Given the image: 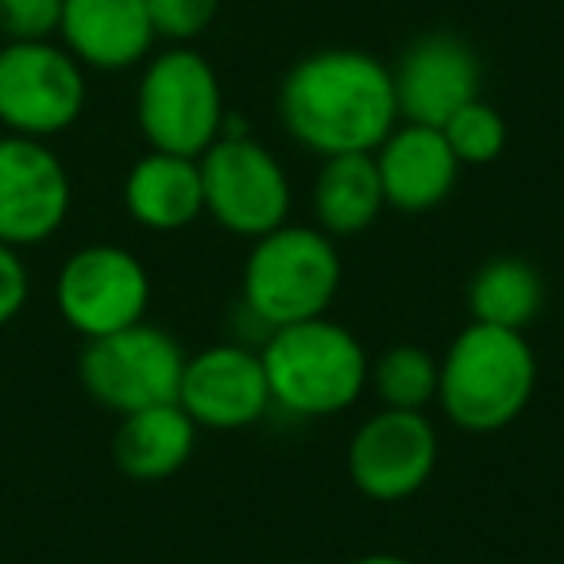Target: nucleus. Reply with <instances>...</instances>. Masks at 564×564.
I'll return each instance as SVG.
<instances>
[{
  "instance_id": "f257e3e1",
  "label": "nucleus",
  "mask_w": 564,
  "mask_h": 564,
  "mask_svg": "<svg viewBox=\"0 0 564 564\" xmlns=\"http://www.w3.org/2000/svg\"><path fill=\"white\" fill-rule=\"evenodd\" d=\"M279 120L322 159L376 151L402 120L391 66L360 47L314 51L282 78Z\"/></svg>"
},
{
  "instance_id": "f03ea898",
  "label": "nucleus",
  "mask_w": 564,
  "mask_h": 564,
  "mask_svg": "<svg viewBox=\"0 0 564 564\" xmlns=\"http://www.w3.org/2000/svg\"><path fill=\"white\" fill-rule=\"evenodd\" d=\"M538 356L525 333L468 322L441 356L437 406L464 433H499L530 406Z\"/></svg>"
},
{
  "instance_id": "7ed1b4c3",
  "label": "nucleus",
  "mask_w": 564,
  "mask_h": 564,
  "mask_svg": "<svg viewBox=\"0 0 564 564\" xmlns=\"http://www.w3.org/2000/svg\"><path fill=\"white\" fill-rule=\"evenodd\" d=\"M259 360L271 387V406L294 417L345 414L368 391V348L329 314L271 329Z\"/></svg>"
},
{
  "instance_id": "20e7f679",
  "label": "nucleus",
  "mask_w": 564,
  "mask_h": 564,
  "mask_svg": "<svg viewBox=\"0 0 564 564\" xmlns=\"http://www.w3.org/2000/svg\"><path fill=\"white\" fill-rule=\"evenodd\" d=\"M340 279L345 267L337 240L317 225L286 220L274 232L251 240L240 274L243 310L267 333L294 322H314L337 302Z\"/></svg>"
},
{
  "instance_id": "39448f33",
  "label": "nucleus",
  "mask_w": 564,
  "mask_h": 564,
  "mask_svg": "<svg viewBox=\"0 0 564 564\" xmlns=\"http://www.w3.org/2000/svg\"><path fill=\"white\" fill-rule=\"evenodd\" d=\"M225 89L189 43L151 51L135 82V124L151 151L202 159L225 132Z\"/></svg>"
},
{
  "instance_id": "423d86ee",
  "label": "nucleus",
  "mask_w": 564,
  "mask_h": 564,
  "mask_svg": "<svg viewBox=\"0 0 564 564\" xmlns=\"http://www.w3.org/2000/svg\"><path fill=\"white\" fill-rule=\"evenodd\" d=\"M202 166L205 217L240 240H259L291 220V178L271 148L251 140L243 128H228L197 159Z\"/></svg>"
},
{
  "instance_id": "0eeeda50",
  "label": "nucleus",
  "mask_w": 564,
  "mask_h": 564,
  "mask_svg": "<svg viewBox=\"0 0 564 564\" xmlns=\"http://www.w3.org/2000/svg\"><path fill=\"white\" fill-rule=\"evenodd\" d=\"M182 368H186V348L151 322H135L109 337L86 340L78 356V379L86 394L120 417L178 402Z\"/></svg>"
},
{
  "instance_id": "6e6552de",
  "label": "nucleus",
  "mask_w": 564,
  "mask_h": 564,
  "mask_svg": "<svg viewBox=\"0 0 564 564\" xmlns=\"http://www.w3.org/2000/svg\"><path fill=\"white\" fill-rule=\"evenodd\" d=\"M86 66L58 40L0 43V132L51 140L86 112Z\"/></svg>"
},
{
  "instance_id": "1a4fd4ad",
  "label": "nucleus",
  "mask_w": 564,
  "mask_h": 564,
  "mask_svg": "<svg viewBox=\"0 0 564 564\" xmlns=\"http://www.w3.org/2000/svg\"><path fill=\"white\" fill-rule=\"evenodd\" d=\"M55 306L82 340L109 337L148 322L151 274L135 251L120 243H89L63 263L55 279Z\"/></svg>"
},
{
  "instance_id": "9d476101",
  "label": "nucleus",
  "mask_w": 564,
  "mask_h": 564,
  "mask_svg": "<svg viewBox=\"0 0 564 564\" xmlns=\"http://www.w3.org/2000/svg\"><path fill=\"white\" fill-rule=\"evenodd\" d=\"M441 441L425 410H379L348 445V476L371 502H402L430 484Z\"/></svg>"
},
{
  "instance_id": "9b49d317",
  "label": "nucleus",
  "mask_w": 564,
  "mask_h": 564,
  "mask_svg": "<svg viewBox=\"0 0 564 564\" xmlns=\"http://www.w3.org/2000/svg\"><path fill=\"white\" fill-rule=\"evenodd\" d=\"M74 186L47 140L0 135V240L35 248L70 217Z\"/></svg>"
},
{
  "instance_id": "f8f14e48",
  "label": "nucleus",
  "mask_w": 564,
  "mask_h": 564,
  "mask_svg": "<svg viewBox=\"0 0 564 564\" xmlns=\"http://www.w3.org/2000/svg\"><path fill=\"white\" fill-rule=\"evenodd\" d=\"M399 117L410 124L441 128L456 109L479 97L484 66L468 40L456 32H425L402 47L391 66Z\"/></svg>"
},
{
  "instance_id": "ddd939ff",
  "label": "nucleus",
  "mask_w": 564,
  "mask_h": 564,
  "mask_svg": "<svg viewBox=\"0 0 564 564\" xmlns=\"http://www.w3.org/2000/svg\"><path fill=\"white\" fill-rule=\"evenodd\" d=\"M178 406L194 417L197 430L236 433L256 425L271 410V387L259 348L209 345L197 356H186Z\"/></svg>"
},
{
  "instance_id": "4468645a",
  "label": "nucleus",
  "mask_w": 564,
  "mask_h": 564,
  "mask_svg": "<svg viewBox=\"0 0 564 564\" xmlns=\"http://www.w3.org/2000/svg\"><path fill=\"white\" fill-rule=\"evenodd\" d=\"M58 43L86 70L120 74L148 63L159 35L148 0H63Z\"/></svg>"
},
{
  "instance_id": "2eb2a0df",
  "label": "nucleus",
  "mask_w": 564,
  "mask_h": 564,
  "mask_svg": "<svg viewBox=\"0 0 564 564\" xmlns=\"http://www.w3.org/2000/svg\"><path fill=\"white\" fill-rule=\"evenodd\" d=\"M371 155H376L387 205L399 213H430L445 205L464 171L441 128L410 124V120H399Z\"/></svg>"
},
{
  "instance_id": "dca6fc26",
  "label": "nucleus",
  "mask_w": 564,
  "mask_h": 564,
  "mask_svg": "<svg viewBox=\"0 0 564 564\" xmlns=\"http://www.w3.org/2000/svg\"><path fill=\"white\" fill-rule=\"evenodd\" d=\"M124 209L135 225L151 232H178L205 217L202 166L189 155L148 151L124 178Z\"/></svg>"
},
{
  "instance_id": "f3484780",
  "label": "nucleus",
  "mask_w": 564,
  "mask_h": 564,
  "mask_svg": "<svg viewBox=\"0 0 564 564\" xmlns=\"http://www.w3.org/2000/svg\"><path fill=\"white\" fill-rule=\"evenodd\" d=\"M197 448V425L178 402L124 414L112 433V460L135 484H163L178 476Z\"/></svg>"
},
{
  "instance_id": "a211bd4d",
  "label": "nucleus",
  "mask_w": 564,
  "mask_h": 564,
  "mask_svg": "<svg viewBox=\"0 0 564 564\" xmlns=\"http://www.w3.org/2000/svg\"><path fill=\"white\" fill-rule=\"evenodd\" d=\"M314 220L333 240L368 232L387 209L383 182L371 151H352V155H329L322 159V171L310 189Z\"/></svg>"
},
{
  "instance_id": "6ab92c4d",
  "label": "nucleus",
  "mask_w": 564,
  "mask_h": 564,
  "mask_svg": "<svg viewBox=\"0 0 564 564\" xmlns=\"http://www.w3.org/2000/svg\"><path fill=\"white\" fill-rule=\"evenodd\" d=\"M545 310V279L522 256H491L468 282L471 322L525 333Z\"/></svg>"
},
{
  "instance_id": "aec40b11",
  "label": "nucleus",
  "mask_w": 564,
  "mask_h": 564,
  "mask_svg": "<svg viewBox=\"0 0 564 564\" xmlns=\"http://www.w3.org/2000/svg\"><path fill=\"white\" fill-rule=\"evenodd\" d=\"M441 360L422 345H391L368 368V387L387 410H425L437 402Z\"/></svg>"
},
{
  "instance_id": "412c9836",
  "label": "nucleus",
  "mask_w": 564,
  "mask_h": 564,
  "mask_svg": "<svg viewBox=\"0 0 564 564\" xmlns=\"http://www.w3.org/2000/svg\"><path fill=\"white\" fill-rule=\"evenodd\" d=\"M448 148H453L460 166H487L507 151V120L495 105H487L484 97L468 101L464 109H456L453 117L441 124Z\"/></svg>"
},
{
  "instance_id": "4be33fe9",
  "label": "nucleus",
  "mask_w": 564,
  "mask_h": 564,
  "mask_svg": "<svg viewBox=\"0 0 564 564\" xmlns=\"http://www.w3.org/2000/svg\"><path fill=\"white\" fill-rule=\"evenodd\" d=\"M63 0H0V40L40 43L58 40Z\"/></svg>"
},
{
  "instance_id": "5701e85b",
  "label": "nucleus",
  "mask_w": 564,
  "mask_h": 564,
  "mask_svg": "<svg viewBox=\"0 0 564 564\" xmlns=\"http://www.w3.org/2000/svg\"><path fill=\"white\" fill-rule=\"evenodd\" d=\"M155 35L166 43H194L213 28L220 0H148Z\"/></svg>"
},
{
  "instance_id": "b1692460",
  "label": "nucleus",
  "mask_w": 564,
  "mask_h": 564,
  "mask_svg": "<svg viewBox=\"0 0 564 564\" xmlns=\"http://www.w3.org/2000/svg\"><path fill=\"white\" fill-rule=\"evenodd\" d=\"M28 291H32V279H28L20 248L0 240V329L20 317V310L28 306Z\"/></svg>"
},
{
  "instance_id": "393cba45",
  "label": "nucleus",
  "mask_w": 564,
  "mask_h": 564,
  "mask_svg": "<svg viewBox=\"0 0 564 564\" xmlns=\"http://www.w3.org/2000/svg\"><path fill=\"white\" fill-rule=\"evenodd\" d=\"M352 564H417V561H410L402 553H368V556H356Z\"/></svg>"
},
{
  "instance_id": "a878e982",
  "label": "nucleus",
  "mask_w": 564,
  "mask_h": 564,
  "mask_svg": "<svg viewBox=\"0 0 564 564\" xmlns=\"http://www.w3.org/2000/svg\"><path fill=\"white\" fill-rule=\"evenodd\" d=\"M0 43H4V40H0Z\"/></svg>"
}]
</instances>
